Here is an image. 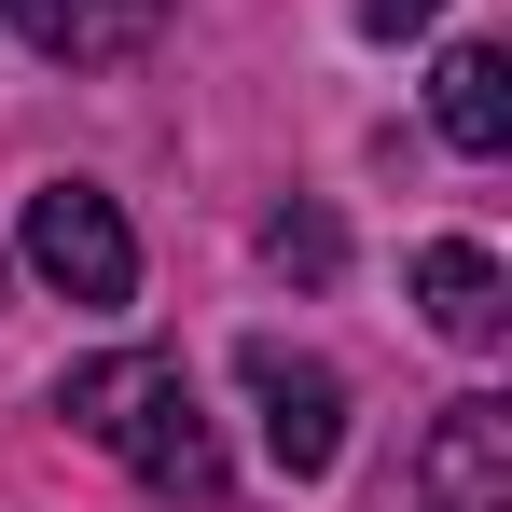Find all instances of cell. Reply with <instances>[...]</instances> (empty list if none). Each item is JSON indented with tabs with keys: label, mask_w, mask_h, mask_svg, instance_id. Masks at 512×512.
Segmentation results:
<instances>
[{
	"label": "cell",
	"mask_w": 512,
	"mask_h": 512,
	"mask_svg": "<svg viewBox=\"0 0 512 512\" xmlns=\"http://www.w3.org/2000/svg\"><path fill=\"white\" fill-rule=\"evenodd\" d=\"M56 416L84 429V443H111L153 499L180 512H222V429H208V402H194V360L180 346H125V360H84L70 388H56Z\"/></svg>",
	"instance_id": "cell-1"
},
{
	"label": "cell",
	"mask_w": 512,
	"mask_h": 512,
	"mask_svg": "<svg viewBox=\"0 0 512 512\" xmlns=\"http://www.w3.org/2000/svg\"><path fill=\"white\" fill-rule=\"evenodd\" d=\"M14 250H28V277L56 305H139V236H125V208L97 180H42L28 222H14Z\"/></svg>",
	"instance_id": "cell-2"
},
{
	"label": "cell",
	"mask_w": 512,
	"mask_h": 512,
	"mask_svg": "<svg viewBox=\"0 0 512 512\" xmlns=\"http://www.w3.org/2000/svg\"><path fill=\"white\" fill-rule=\"evenodd\" d=\"M236 374H250L263 457H277L291 485H333V457H346V374H333V360H305V346H277V333L236 346Z\"/></svg>",
	"instance_id": "cell-3"
},
{
	"label": "cell",
	"mask_w": 512,
	"mask_h": 512,
	"mask_svg": "<svg viewBox=\"0 0 512 512\" xmlns=\"http://www.w3.org/2000/svg\"><path fill=\"white\" fill-rule=\"evenodd\" d=\"M416 512H512V402H443L416 443Z\"/></svg>",
	"instance_id": "cell-4"
},
{
	"label": "cell",
	"mask_w": 512,
	"mask_h": 512,
	"mask_svg": "<svg viewBox=\"0 0 512 512\" xmlns=\"http://www.w3.org/2000/svg\"><path fill=\"white\" fill-rule=\"evenodd\" d=\"M0 14H14L28 56H70V70H111L167 28V0H0Z\"/></svg>",
	"instance_id": "cell-5"
},
{
	"label": "cell",
	"mask_w": 512,
	"mask_h": 512,
	"mask_svg": "<svg viewBox=\"0 0 512 512\" xmlns=\"http://www.w3.org/2000/svg\"><path fill=\"white\" fill-rule=\"evenodd\" d=\"M416 305H429V333H443V346H499V319H512L499 250H471V236H429V250H416Z\"/></svg>",
	"instance_id": "cell-6"
},
{
	"label": "cell",
	"mask_w": 512,
	"mask_h": 512,
	"mask_svg": "<svg viewBox=\"0 0 512 512\" xmlns=\"http://www.w3.org/2000/svg\"><path fill=\"white\" fill-rule=\"evenodd\" d=\"M429 125H443L457 153H512V70H499V42H457V56L429 70Z\"/></svg>",
	"instance_id": "cell-7"
},
{
	"label": "cell",
	"mask_w": 512,
	"mask_h": 512,
	"mask_svg": "<svg viewBox=\"0 0 512 512\" xmlns=\"http://www.w3.org/2000/svg\"><path fill=\"white\" fill-rule=\"evenodd\" d=\"M263 263H277V277H333V263H346V236L319 222V208H277V222H263Z\"/></svg>",
	"instance_id": "cell-8"
},
{
	"label": "cell",
	"mask_w": 512,
	"mask_h": 512,
	"mask_svg": "<svg viewBox=\"0 0 512 512\" xmlns=\"http://www.w3.org/2000/svg\"><path fill=\"white\" fill-rule=\"evenodd\" d=\"M429 14H443V0H360V28H374V42H416Z\"/></svg>",
	"instance_id": "cell-9"
}]
</instances>
